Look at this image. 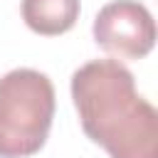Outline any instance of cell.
Returning <instances> with one entry per match:
<instances>
[{
  "mask_svg": "<svg viewBox=\"0 0 158 158\" xmlns=\"http://www.w3.org/2000/svg\"><path fill=\"white\" fill-rule=\"evenodd\" d=\"M54 118V86L47 74L17 67L0 77V158L35 156Z\"/></svg>",
  "mask_w": 158,
  "mask_h": 158,
  "instance_id": "cell-2",
  "label": "cell"
},
{
  "mask_svg": "<svg viewBox=\"0 0 158 158\" xmlns=\"http://www.w3.org/2000/svg\"><path fill=\"white\" fill-rule=\"evenodd\" d=\"M84 133L111 158H158V114L118 59H91L72 74Z\"/></svg>",
  "mask_w": 158,
  "mask_h": 158,
  "instance_id": "cell-1",
  "label": "cell"
},
{
  "mask_svg": "<svg viewBox=\"0 0 158 158\" xmlns=\"http://www.w3.org/2000/svg\"><path fill=\"white\" fill-rule=\"evenodd\" d=\"M94 42L118 57L141 59L156 44V22L148 7L138 0H111L94 17Z\"/></svg>",
  "mask_w": 158,
  "mask_h": 158,
  "instance_id": "cell-3",
  "label": "cell"
},
{
  "mask_svg": "<svg viewBox=\"0 0 158 158\" xmlns=\"http://www.w3.org/2000/svg\"><path fill=\"white\" fill-rule=\"evenodd\" d=\"M79 0H22L25 25L44 37L64 35L79 17Z\"/></svg>",
  "mask_w": 158,
  "mask_h": 158,
  "instance_id": "cell-4",
  "label": "cell"
}]
</instances>
